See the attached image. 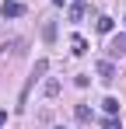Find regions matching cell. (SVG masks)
Returning a JSON list of instances; mask_svg holds the SVG:
<instances>
[{
    "label": "cell",
    "mask_w": 126,
    "mask_h": 129,
    "mask_svg": "<svg viewBox=\"0 0 126 129\" xmlns=\"http://www.w3.org/2000/svg\"><path fill=\"white\" fill-rule=\"evenodd\" d=\"M46 70H49V59H39V63H35V70H32V77H28V84L21 87V98H18V108H25V105H28V91L35 87V80H42V73H46Z\"/></svg>",
    "instance_id": "obj_1"
},
{
    "label": "cell",
    "mask_w": 126,
    "mask_h": 129,
    "mask_svg": "<svg viewBox=\"0 0 126 129\" xmlns=\"http://www.w3.org/2000/svg\"><path fill=\"white\" fill-rule=\"evenodd\" d=\"M0 14H4V18H21L25 7H21L18 0H4V4H0Z\"/></svg>",
    "instance_id": "obj_2"
},
{
    "label": "cell",
    "mask_w": 126,
    "mask_h": 129,
    "mask_svg": "<svg viewBox=\"0 0 126 129\" xmlns=\"http://www.w3.org/2000/svg\"><path fill=\"white\" fill-rule=\"evenodd\" d=\"M98 77H102L105 84H112V80H116V66L109 63V59H102V63H98Z\"/></svg>",
    "instance_id": "obj_3"
},
{
    "label": "cell",
    "mask_w": 126,
    "mask_h": 129,
    "mask_svg": "<svg viewBox=\"0 0 126 129\" xmlns=\"http://www.w3.org/2000/svg\"><path fill=\"white\" fill-rule=\"evenodd\" d=\"M109 52H112V56H126V35H116L112 45H109Z\"/></svg>",
    "instance_id": "obj_4"
},
{
    "label": "cell",
    "mask_w": 126,
    "mask_h": 129,
    "mask_svg": "<svg viewBox=\"0 0 126 129\" xmlns=\"http://www.w3.org/2000/svg\"><path fill=\"white\" fill-rule=\"evenodd\" d=\"M70 45H74V49H70L74 56H84V52H88V39H81V35H74V39H70Z\"/></svg>",
    "instance_id": "obj_5"
},
{
    "label": "cell",
    "mask_w": 126,
    "mask_h": 129,
    "mask_svg": "<svg viewBox=\"0 0 126 129\" xmlns=\"http://www.w3.org/2000/svg\"><path fill=\"white\" fill-rule=\"evenodd\" d=\"M95 28H98L102 35H109V31L116 28V21H112V18H98V21H95Z\"/></svg>",
    "instance_id": "obj_6"
},
{
    "label": "cell",
    "mask_w": 126,
    "mask_h": 129,
    "mask_svg": "<svg viewBox=\"0 0 126 129\" xmlns=\"http://www.w3.org/2000/svg\"><path fill=\"white\" fill-rule=\"evenodd\" d=\"M42 39H46V42H56V24H53V21L42 24Z\"/></svg>",
    "instance_id": "obj_7"
},
{
    "label": "cell",
    "mask_w": 126,
    "mask_h": 129,
    "mask_svg": "<svg viewBox=\"0 0 126 129\" xmlns=\"http://www.w3.org/2000/svg\"><path fill=\"white\" fill-rule=\"evenodd\" d=\"M102 108H105V115H119V101H116V98H105Z\"/></svg>",
    "instance_id": "obj_8"
},
{
    "label": "cell",
    "mask_w": 126,
    "mask_h": 129,
    "mask_svg": "<svg viewBox=\"0 0 126 129\" xmlns=\"http://www.w3.org/2000/svg\"><path fill=\"white\" fill-rule=\"evenodd\" d=\"M74 115H77V122H91V108H88V105H77Z\"/></svg>",
    "instance_id": "obj_9"
},
{
    "label": "cell",
    "mask_w": 126,
    "mask_h": 129,
    "mask_svg": "<svg viewBox=\"0 0 126 129\" xmlns=\"http://www.w3.org/2000/svg\"><path fill=\"white\" fill-rule=\"evenodd\" d=\"M60 94V80H46V98H56Z\"/></svg>",
    "instance_id": "obj_10"
},
{
    "label": "cell",
    "mask_w": 126,
    "mask_h": 129,
    "mask_svg": "<svg viewBox=\"0 0 126 129\" xmlns=\"http://www.w3.org/2000/svg\"><path fill=\"white\" fill-rule=\"evenodd\" d=\"M102 129H123V122L116 115H109V119H102Z\"/></svg>",
    "instance_id": "obj_11"
},
{
    "label": "cell",
    "mask_w": 126,
    "mask_h": 129,
    "mask_svg": "<svg viewBox=\"0 0 126 129\" xmlns=\"http://www.w3.org/2000/svg\"><path fill=\"white\" fill-rule=\"evenodd\" d=\"M84 18V4H74V7H70V21H81Z\"/></svg>",
    "instance_id": "obj_12"
},
{
    "label": "cell",
    "mask_w": 126,
    "mask_h": 129,
    "mask_svg": "<svg viewBox=\"0 0 126 129\" xmlns=\"http://www.w3.org/2000/svg\"><path fill=\"white\" fill-rule=\"evenodd\" d=\"M7 126V108H0V129Z\"/></svg>",
    "instance_id": "obj_13"
},
{
    "label": "cell",
    "mask_w": 126,
    "mask_h": 129,
    "mask_svg": "<svg viewBox=\"0 0 126 129\" xmlns=\"http://www.w3.org/2000/svg\"><path fill=\"white\" fill-rule=\"evenodd\" d=\"M56 129H63V126H56Z\"/></svg>",
    "instance_id": "obj_14"
}]
</instances>
